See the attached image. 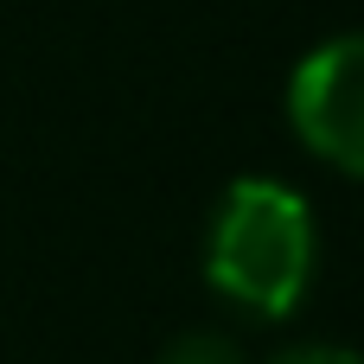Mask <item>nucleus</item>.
I'll return each instance as SVG.
<instances>
[{
    "instance_id": "obj_2",
    "label": "nucleus",
    "mask_w": 364,
    "mask_h": 364,
    "mask_svg": "<svg viewBox=\"0 0 364 364\" xmlns=\"http://www.w3.org/2000/svg\"><path fill=\"white\" fill-rule=\"evenodd\" d=\"M288 122L307 154L364 179V32L314 45L288 77Z\"/></svg>"
},
{
    "instance_id": "obj_1",
    "label": "nucleus",
    "mask_w": 364,
    "mask_h": 364,
    "mask_svg": "<svg viewBox=\"0 0 364 364\" xmlns=\"http://www.w3.org/2000/svg\"><path fill=\"white\" fill-rule=\"evenodd\" d=\"M314 211L282 179H230L205 230V282L256 314L288 320L314 288Z\"/></svg>"
},
{
    "instance_id": "obj_4",
    "label": "nucleus",
    "mask_w": 364,
    "mask_h": 364,
    "mask_svg": "<svg viewBox=\"0 0 364 364\" xmlns=\"http://www.w3.org/2000/svg\"><path fill=\"white\" fill-rule=\"evenodd\" d=\"M275 364H364V352H352V346H294Z\"/></svg>"
},
{
    "instance_id": "obj_3",
    "label": "nucleus",
    "mask_w": 364,
    "mask_h": 364,
    "mask_svg": "<svg viewBox=\"0 0 364 364\" xmlns=\"http://www.w3.org/2000/svg\"><path fill=\"white\" fill-rule=\"evenodd\" d=\"M154 364H250V352L224 333H179Z\"/></svg>"
}]
</instances>
